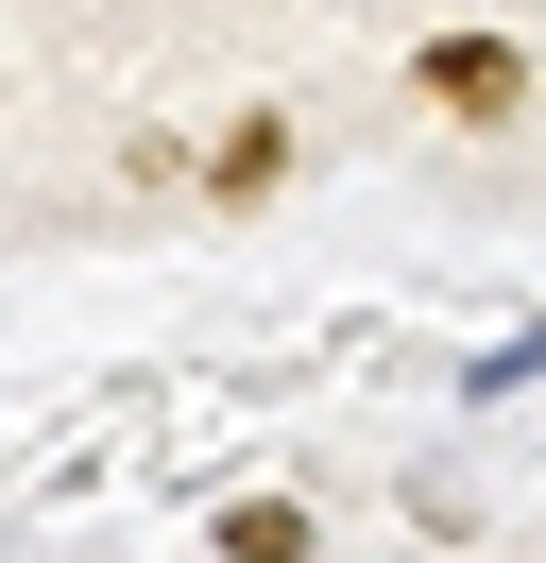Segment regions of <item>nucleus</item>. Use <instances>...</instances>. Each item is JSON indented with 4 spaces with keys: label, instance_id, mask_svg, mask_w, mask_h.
I'll use <instances>...</instances> for the list:
<instances>
[{
    "label": "nucleus",
    "instance_id": "nucleus-2",
    "mask_svg": "<svg viewBox=\"0 0 546 563\" xmlns=\"http://www.w3.org/2000/svg\"><path fill=\"white\" fill-rule=\"evenodd\" d=\"M291 154H307V137L256 103V120H222V137H205V188H222V206H256V188H291Z\"/></svg>",
    "mask_w": 546,
    "mask_h": 563
},
{
    "label": "nucleus",
    "instance_id": "nucleus-1",
    "mask_svg": "<svg viewBox=\"0 0 546 563\" xmlns=\"http://www.w3.org/2000/svg\"><path fill=\"white\" fill-rule=\"evenodd\" d=\"M410 86H427L444 120H512V103H529V52H512V35H427Z\"/></svg>",
    "mask_w": 546,
    "mask_h": 563
},
{
    "label": "nucleus",
    "instance_id": "nucleus-3",
    "mask_svg": "<svg viewBox=\"0 0 546 563\" xmlns=\"http://www.w3.org/2000/svg\"><path fill=\"white\" fill-rule=\"evenodd\" d=\"M222 563H307V512H222Z\"/></svg>",
    "mask_w": 546,
    "mask_h": 563
}]
</instances>
